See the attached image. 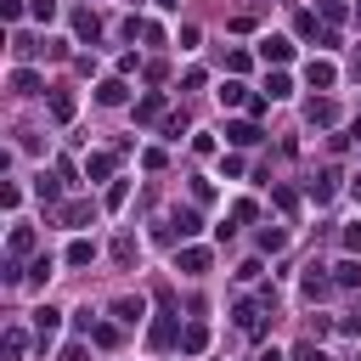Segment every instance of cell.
Here are the masks:
<instances>
[{
    "label": "cell",
    "instance_id": "cell-1",
    "mask_svg": "<svg viewBox=\"0 0 361 361\" xmlns=\"http://www.w3.org/2000/svg\"><path fill=\"white\" fill-rule=\"evenodd\" d=\"M305 79H310V90H327V85L338 79V68H333V62H322V56H310V62H305Z\"/></svg>",
    "mask_w": 361,
    "mask_h": 361
},
{
    "label": "cell",
    "instance_id": "cell-2",
    "mask_svg": "<svg viewBox=\"0 0 361 361\" xmlns=\"http://www.w3.org/2000/svg\"><path fill=\"white\" fill-rule=\"evenodd\" d=\"M175 265H180V276H203L209 271V248H180Z\"/></svg>",
    "mask_w": 361,
    "mask_h": 361
},
{
    "label": "cell",
    "instance_id": "cell-3",
    "mask_svg": "<svg viewBox=\"0 0 361 361\" xmlns=\"http://www.w3.org/2000/svg\"><path fill=\"white\" fill-rule=\"evenodd\" d=\"M203 350H209V327H203V322L180 327V355H203Z\"/></svg>",
    "mask_w": 361,
    "mask_h": 361
},
{
    "label": "cell",
    "instance_id": "cell-4",
    "mask_svg": "<svg viewBox=\"0 0 361 361\" xmlns=\"http://www.w3.org/2000/svg\"><path fill=\"white\" fill-rule=\"evenodd\" d=\"M259 135H265V130H259L254 118H243V124H226V141H231V147H254Z\"/></svg>",
    "mask_w": 361,
    "mask_h": 361
},
{
    "label": "cell",
    "instance_id": "cell-5",
    "mask_svg": "<svg viewBox=\"0 0 361 361\" xmlns=\"http://www.w3.org/2000/svg\"><path fill=\"white\" fill-rule=\"evenodd\" d=\"M56 327H62V310H56V305H39V310H34V333H39V344H45Z\"/></svg>",
    "mask_w": 361,
    "mask_h": 361
},
{
    "label": "cell",
    "instance_id": "cell-6",
    "mask_svg": "<svg viewBox=\"0 0 361 361\" xmlns=\"http://www.w3.org/2000/svg\"><path fill=\"white\" fill-rule=\"evenodd\" d=\"M11 90H17V96H39V90H45V79H39L34 68H17V73H11Z\"/></svg>",
    "mask_w": 361,
    "mask_h": 361
},
{
    "label": "cell",
    "instance_id": "cell-7",
    "mask_svg": "<svg viewBox=\"0 0 361 361\" xmlns=\"http://www.w3.org/2000/svg\"><path fill=\"white\" fill-rule=\"evenodd\" d=\"M113 316H118V322H141V316H147L141 293H124V299H113Z\"/></svg>",
    "mask_w": 361,
    "mask_h": 361
},
{
    "label": "cell",
    "instance_id": "cell-8",
    "mask_svg": "<svg viewBox=\"0 0 361 361\" xmlns=\"http://www.w3.org/2000/svg\"><path fill=\"white\" fill-rule=\"evenodd\" d=\"M259 56H265V62H288V56H293V45H288L282 34H271V39H259Z\"/></svg>",
    "mask_w": 361,
    "mask_h": 361
},
{
    "label": "cell",
    "instance_id": "cell-9",
    "mask_svg": "<svg viewBox=\"0 0 361 361\" xmlns=\"http://www.w3.org/2000/svg\"><path fill=\"white\" fill-rule=\"evenodd\" d=\"M124 96H130V90H124V79H102V85H96V102H102V107H118Z\"/></svg>",
    "mask_w": 361,
    "mask_h": 361
},
{
    "label": "cell",
    "instance_id": "cell-10",
    "mask_svg": "<svg viewBox=\"0 0 361 361\" xmlns=\"http://www.w3.org/2000/svg\"><path fill=\"white\" fill-rule=\"evenodd\" d=\"M305 118H310V124H322V130H327V124H333V118H338V107H333V102H327V96H316V102H310V107H305Z\"/></svg>",
    "mask_w": 361,
    "mask_h": 361
},
{
    "label": "cell",
    "instance_id": "cell-11",
    "mask_svg": "<svg viewBox=\"0 0 361 361\" xmlns=\"http://www.w3.org/2000/svg\"><path fill=\"white\" fill-rule=\"evenodd\" d=\"M113 175V152H90L85 158V180H107Z\"/></svg>",
    "mask_w": 361,
    "mask_h": 361
},
{
    "label": "cell",
    "instance_id": "cell-12",
    "mask_svg": "<svg viewBox=\"0 0 361 361\" xmlns=\"http://www.w3.org/2000/svg\"><path fill=\"white\" fill-rule=\"evenodd\" d=\"M333 282H338V288H355V282H361V259H355V254L338 259V265H333Z\"/></svg>",
    "mask_w": 361,
    "mask_h": 361
},
{
    "label": "cell",
    "instance_id": "cell-13",
    "mask_svg": "<svg viewBox=\"0 0 361 361\" xmlns=\"http://www.w3.org/2000/svg\"><path fill=\"white\" fill-rule=\"evenodd\" d=\"M73 34H79V39H96V34H102V17H96V11H73Z\"/></svg>",
    "mask_w": 361,
    "mask_h": 361
},
{
    "label": "cell",
    "instance_id": "cell-14",
    "mask_svg": "<svg viewBox=\"0 0 361 361\" xmlns=\"http://www.w3.org/2000/svg\"><path fill=\"white\" fill-rule=\"evenodd\" d=\"M214 96H220L226 107H243V102H248V85H243V79H226V85H220Z\"/></svg>",
    "mask_w": 361,
    "mask_h": 361
},
{
    "label": "cell",
    "instance_id": "cell-15",
    "mask_svg": "<svg viewBox=\"0 0 361 361\" xmlns=\"http://www.w3.org/2000/svg\"><path fill=\"white\" fill-rule=\"evenodd\" d=\"M135 254H141V248H135V237H130V231H118V237H113V259H118V265H135Z\"/></svg>",
    "mask_w": 361,
    "mask_h": 361
},
{
    "label": "cell",
    "instance_id": "cell-16",
    "mask_svg": "<svg viewBox=\"0 0 361 361\" xmlns=\"http://www.w3.org/2000/svg\"><path fill=\"white\" fill-rule=\"evenodd\" d=\"M90 259H96V243L90 237H73L68 243V265H90Z\"/></svg>",
    "mask_w": 361,
    "mask_h": 361
},
{
    "label": "cell",
    "instance_id": "cell-17",
    "mask_svg": "<svg viewBox=\"0 0 361 361\" xmlns=\"http://www.w3.org/2000/svg\"><path fill=\"white\" fill-rule=\"evenodd\" d=\"M265 96H271V102H288V96H293V79H288V73H271V79H265Z\"/></svg>",
    "mask_w": 361,
    "mask_h": 361
},
{
    "label": "cell",
    "instance_id": "cell-18",
    "mask_svg": "<svg viewBox=\"0 0 361 361\" xmlns=\"http://www.w3.org/2000/svg\"><path fill=\"white\" fill-rule=\"evenodd\" d=\"M51 118H56V124L73 118V96H68V90H51Z\"/></svg>",
    "mask_w": 361,
    "mask_h": 361
},
{
    "label": "cell",
    "instance_id": "cell-19",
    "mask_svg": "<svg viewBox=\"0 0 361 361\" xmlns=\"http://www.w3.org/2000/svg\"><path fill=\"white\" fill-rule=\"evenodd\" d=\"M158 113H164V96H141L135 102V124H152Z\"/></svg>",
    "mask_w": 361,
    "mask_h": 361
},
{
    "label": "cell",
    "instance_id": "cell-20",
    "mask_svg": "<svg viewBox=\"0 0 361 361\" xmlns=\"http://www.w3.org/2000/svg\"><path fill=\"white\" fill-rule=\"evenodd\" d=\"M85 220H96V203H68L62 209V226H85Z\"/></svg>",
    "mask_w": 361,
    "mask_h": 361
},
{
    "label": "cell",
    "instance_id": "cell-21",
    "mask_svg": "<svg viewBox=\"0 0 361 361\" xmlns=\"http://www.w3.org/2000/svg\"><path fill=\"white\" fill-rule=\"evenodd\" d=\"M6 248H11V254H28V248H34V226H11Z\"/></svg>",
    "mask_w": 361,
    "mask_h": 361
},
{
    "label": "cell",
    "instance_id": "cell-22",
    "mask_svg": "<svg viewBox=\"0 0 361 361\" xmlns=\"http://www.w3.org/2000/svg\"><path fill=\"white\" fill-rule=\"evenodd\" d=\"M259 248H265V254L288 248V226H265V231H259Z\"/></svg>",
    "mask_w": 361,
    "mask_h": 361
},
{
    "label": "cell",
    "instance_id": "cell-23",
    "mask_svg": "<svg viewBox=\"0 0 361 361\" xmlns=\"http://www.w3.org/2000/svg\"><path fill=\"white\" fill-rule=\"evenodd\" d=\"M51 271H56V259H51V254H39V259L28 265V282H34V288H45V282H51Z\"/></svg>",
    "mask_w": 361,
    "mask_h": 361
},
{
    "label": "cell",
    "instance_id": "cell-24",
    "mask_svg": "<svg viewBox=\"0 0 361 361\" xmlns=\"http://www.w3.org/2000/svg\"><path fill=\"white\" fill-rule=\"evenodd\" d=\"M90 344H96V350H113V344H118V327H107V322H90Z\"/></svg>",
    "mask_w": 361,
    "mask_h": 361
},
{
    "label": "cell",
    "instance_id": "cell-25",
    "mask_svg": "<svg viewBox=\"0 0 361 361\" xmlns=\"http://www.w3.org/2000/svg\"><path fill=\"white\" fill-rule=\"evenodd\" d=\"M327 293V276H322V265H310L305 271V299H322Z\"/></svg>",
    "mask_w": 361,
    "mask_h": 361
},
{
    "label": "cell",
    "instance_id": "cell-26",
    "mask_svg": "<svg viewBox=\"0 0 361 361\" xmlns=\"http://www.w3.org/2000/svg\"><path fill=\"white\" fill-rule=\"evenodd\" d=\"M254 214H259V209H254V197H237V203H231V231H237L243 220H254Z\"/></svg>",
    "mask_w": 361,
    "mask_h": 361
},
{
    "label": "cell",
    "instance_id": "cell-27",
    "mask_svg": "<svg viewBox=\"0 0 361 361\" xmlns=\"http://www.w3.org/2000/svg\"><path fill=\"white\" fill-rule=\"evenodd\" d=\"M226 73H248V51H243V45L226 51Z\"/></svg>",
    "mask_w": 361,
    "mask_h": 361
},
{
    "label": "cell",
    "instance_id": "cell-28",
    "mask_svg": "<svg viewBox=\"0 0 361 361\" xmlns=\"http://www.w3.org/2000/svg\"><path fill=\"white\" fill-rule=\"evenodd\" d=\"M333 180H338V175H322V180H310V197H316V203H327V197H333Z\"/></svg>",
    "mask_w": 361,
    "mask_h": 361
},
{
    "label": "cell",
    "instance_id": "cell-29",
    "mask_svg": "<svg viewBox=\"0 0 361 361\" xmlns=\"http://www.w3.org/2000/svg\"><path fill=\"white\" fill-rule=\"evenodd\" d=\"M124 197H130V180H113L107 186V209H124Z\"/></svg>",
    "mask_w": 361,
    "mask_h": 361
},
{
    "label": "cell",
    "instance_id": "cell-30",
    "mask_svg": "<svg viewBox=\"0 0 361 361\" xmlns=\"http://www.w3.org/2000/svg\"><path fill=\"white\" fill-rule=\"evenodd\" d=\"M11 51H17V56H34V51H39V45H34V39H28V34H23V28H17V34H11Z\"/></svg>",
    "mask_w": 361,
    "mask_h": 361
},
{
    "label": "cell",
    "instance_id": "cell-31",
    "mask_svg": "<svg viewBox=\"0 0 361 361\" xmlns=\"http://www.w3.org/2000/svg\"><path fill=\"white\" fill-rule=\"evenodd\" d=\"M180 130H186V113H169V118H164V135H169V141H180Z\"/></svg>",
    "mask_w": 361,
    "mask_h": 361
},
{
    "label": "cell",
    "instance_id": "cell-32",
    "mask_svg": "<svg viewBox=\"0 0 361 361\" xmlns=\"http://www.w3.org/2000/svg\"><path fill=\"white\" fill-rule=\"evenodd\" d=\"M0 203H6V209H17V203H23V186H17V180H6V186H0Z\"/></svg>",
    "mask_w": 361,
    "mask_h": 361
},
{
    "label": "cell",
    "instance_id": "cell-33",
    "mask_svg": "<svg viewBox=\"0 0 361 361\" xmlns=\"http://www.w3.org/2000/svg\"><path fill=\"white\" fill-rule=\"evenodd\" d=\"M6 361H23V333H17V327L6 333Z\"/></svg>",
    "mask_w": 361,
    "mask_h": 361
},
{
    "label": "cell",
    "instance_id": "cell-34",
    "mask_svg": "<svg viewBox=\"0 0 361 361\" xmlns=\"http://www.w3.org/2000/svg\"><path fill=\"white\" fill-rule=\"evenodd\" d=\"M344 248H350V254H361V220H350V226H344Z\"/></svg>",
    "mask_w": 361,
    "mask_h": 361
},
{
    "label": "cell",
    "instance_id": "cell-35",
    "mask_svg": "<svg viewBox=\"0 0 361 361\" xmlns=\"http://www.w3.org/2000/svg\"><path fill=\"white\" fill-rule=\"evenodd\" d=\"M34 192H39V203H56V180H51V175H39V186H34Z\"/></svg>",
    "mask_w": 361,
    "mask_h": 361
},
{
    "label": "cell",
    "instance_id": "cell-36",
    "mask_svg": "<svg viewBox=\"0 0 361 361\" xmlns=\"http://www.w3.org/2000/svg\"><path fill=\"white\" fill-rule=\"evenodd\" d=\"M175 338V322H152V344H169Z\"/></svg>",
    "mask_w": 361,
    "mask_h": 361
},
{
    "label": "cell",
    "instance_id": "cell-37",
    "mask_svg": "<svg viewBox=\"0 0 361 361\" xmlns=\"http://www.w3.org/2000/svg\"><path fill=\"white\" fill-rule=\"evenodd\" d=\"M34 17H39V23H51V17H56V0H34Z\"/></svg>",
    "mask_w": 361,
    "mask_h": 361
},
{
    "label": "cell",
    "instance_id": "cell-38",
    "mask_svg": "<svg viewBox=\"0 0 361 361\" xmlns=\"http://www.w3.org/2000/svg\"><path fill=\"white\" fill-rule=\"evenodd\" d=\"M0 17H6V23H17V17H23V0H0Z\"/></svg>",
    "mask_w": 361,
    "mask_h": 361
},
{
    "label": "cell",
    "instance_id": "cell-39",
    "mask_svg": "<svg viewBox=\"0 0 361 361\" xmlns=\"http://www.w3.org/2000/svg\"><path fill=\"white\" fill-rule=\"evenodd\" d=\"M293 361H327V355H322L316 344H299V350H293Z\"/></svg>",
    "mask_w": 361,
    "mask_h": 361
},
{
    "label": "cell",
    "instance_id": "cell-40",
    "mask_svg": "<svg viewBox=\"0 0 361 361\" xmlns=\"http://www.w3.org/2000/svg\"><path fill=\"white\" fill-rule=\"evenodd\" d=\"M56 361H90V350H85V344H68V350H62Z\"/></svg>",
    "mask_w": 361,
    "mask_h": 361
},
{
    "label": "cell",
    "instance_id": "cell-41",
    "mask_svg": "<svg viewBox=\"0 0 361 361\" xmlns=\"http://www.w3.org/2000/svg\"><path fill=\"white\" fill-rule=\"evenodd\" d=\"M259 361H282V350H265V355H259Z\"/></svg>",
    "mask_w": 361,
    "mask_h": 361
},
{
    "label": "cell",
    "instance_id": "cell-42",
    "mask_svg": "<svg viewBox=\"0 0 361 361\" xmlns=\"http://www.w3.org/2000/svg\"><path fill=\"white\" fill-rule=\"evenodd\" d=\"M350 73H355V79H361V51H355V62H350Z\"/></svg>",
    "mask_w": 361,
    "mask_h": 361
},
{
    "label": "cell",
    "instance_id": "cell-43",
    "mask_svg": "<svg viewBox=\"0 0 361 361\" xmlns=\"http://www.w3.org/2000/svg\"><path fill=\"white\" fill-rule=\"evenodd\" d=\"M158 6H164V11H175V6H180V0H158Z\"/></svg>",
    "mask_w": 361,
    "mask_h": 361
},
{
    "label": "cell",
    "instance_id": "cell-44",
    "mask_svg": "<svg viewBox=\"0 0 361 361\" xmlns=\"http://www.w3.org/2000/svg\"><path fill=\"white\" fill-rule=\"evenodd\" d=\"M355 23H361V6H355Z\"/></svg>",
    "mask_w": 361,
    "mask_h": 361
}]
</instances>
